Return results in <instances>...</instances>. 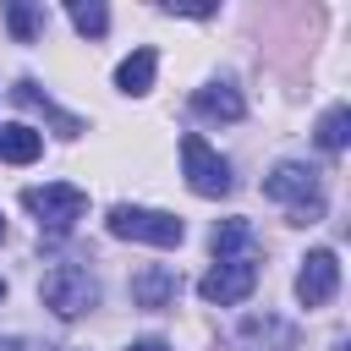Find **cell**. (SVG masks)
Segmentation results:
<instances>
[{
  "label": "cell",
  "mask_w": 351,
  "mask_h": 351,
  "mask_svg": "<svg viewBox=\"0 0 351 351\" xmlns=\"http://www.w3.org/2000/svg\"><path fill=\"white\" fill-rule=\"evenodd\" d=\"M263 197L285 203L291 208V225H318L324 219V181L307 165H274L263 176Z\"/></svg>",
  "instance_id": "obj_1"
},
{
  "label": "cell",
  "mask_w": 351,
  "mask_h": 351,
  "mask_svg": "<svg viewBox=\"0 0 351 351\" xmlns=\"http://www.w3.org/2000/svg\"><path fill=\"white\" fill-rule=\"evenodd\" d=\"M104 225H110V236H121V241H148V247H181V236H186V225H181L176 214H165V208H137V203H115Z\"/></svg>",
  "instance_id": "obj_2"
},
{
  "label": "cell",
  "mask_w": 351,
  "mask_h": 351,
  "mask_svg": "<svg viewBox=\"0 0 351 351\" xmlns=\"http://www.w3.org/2000/svg\"><path fill=\"white\" fill-rule=\"evenodd\" d=\"M38 291H44V307H49L55 318H82V313H93V302H99V280H93L82 263H55Z\"/></svg>",
  "instance_id": "obj_3"
},
{
  "label": "cell",
  "mask_w": 351,
  "mask_h": 351,
  "mask_svg": "<svg viewBox=\"0 0 351 351\" xmlns=\"http://www.w3.org/2000/svg\"><path fill=\"white\" fill-rule=\"evenodd\" d=\"M22 203L38 214V225H49V230H71L82 214H88V192L82 186H71V181H44V186H27L22 192Z\"/></svg>",
  "instance_id": "obj_4"
},
{
  "label": "cell",
  "mask_w": 351,
  "mask_h": 351,
  "mask_svg": "<svg viewBox=\"0 0 351 351\" xmlns=\"http://www.w3.org/2000/svg\"><path fill=\"white\" fill-rule=\"evenodd\" d=\"M181 170H186V186H192L197 197H225V192H230V165H225L197 132L181 137Z\"/></svg>",
  "instance_id": "obj_5"
},
{
  "label": "cell",
  "mask_w": 351,
  "mask_h": 351,
  "mask_svg": "<svg viewBox=\"0 0 351 351\" xmlns=\"http://www.w3.org/2000/svg\"><path fill=\"white\" fill-rule=\"evenodd\" d=\"M252 285H258V263H230V258H219V263L197 280V296L214 302V307H236V302L252 296Z\"/></svg>",
  "instance_id": "obj_6"
},
{
  "label": "cell",
  "mask_w": 351,
  "mask_h": 351,
  "mask_svg": "<svg viewBox=\"0 0 351 351\" xmlns=\"http://www.w3.org/2000/svg\"><path fill=\"white\" fill-rule=\"evenodd\" d=\"M335 291H340V258L329 247H313L302 258V269H296V302L324 307V302H335Z\"/></svg>",
  "instance_id": "obj_7"
},
{
  "label": "cell",
  "mask_w": 351,
  "mask_h": 351,
  "mask_svg": "<svg viewBox=\"0 0 351 351\" xmlns=\"http://www.w3.org/2000/svg\"><path fill=\"white\" fill-rule=\"evenodd\" d=\"M214 258L258 263V258H263V247H258V236H252V225H247V219H225V225L214 230Z\"/></svg>",
  "instance_id": "obj_8"
},
{
  "label": "cell",
  "mask_w": 351,
  "mask_h": 351,
  "mask_svg": "<svg viewBox=\"0 0 351 351\" xmlns=\"http://www.w3.org/2000/svg\"><path fill=\"white\" fill-rule=\"evenodd\" d=\"M176 291H181V280H176V269H143V274H132V302L137 307H170L176 302Z\"/></svg>",
  "instance_id": "obj_9"
},
{
  "label": "cell",
  "mask_w": 351,
  "mask_h": 351,
  "mask_svg": "<svg viewBox=\"0 0 351 351\" xmlns=\"http://www.w3.org/2000/svg\"><path fill=\"white\" fill-rule=\"evenodd\" d=\"M192 110L197 115H208V121H241V93L230 88V82H208V88H197L192 93Z\"/></svg>",
  "instance_id": "obj_10"
},
{
  "label": "cell",
  "mask_w": 351,
  "mask_h": 351,
  "mask_svg": "<svg viewBox=\"0 0 351 351\" xmlns=\"http://www.w3.org/2000/svg\"><path fill=\"white\" fill-rule=\"evenodd\" d=\"M38 154H44V137H38L33 126H22V121L0 126V159H5V165H33Z\"/></svg>",
  "instance_id": "obj_11"
},
{
  "label": "cell",
  "mask_w": 351,
  "mask_h": 351,
  "mask_svg": "<svg viewBox=\"0 0 351 351\" xmlns=\"http://www.w3.org/2000/svg\"><path fill=\"white\" fill-rule=\"evenodd\" d=\"M154 66H159L154 49H132V55L115 66V88H121V93H148V88H154Z\"/></svg>",
  "instance_id": "obj_12"
},
{
  "label": "cell",
  "mask_w": 351,
  "mask_h": 351,
  "mask_svg": "<svg viewBox=\"0 0 351 351\" xmlns=\"http://www.w3.org/2000/svg\"><path fill=\"white\" fill-rule=\"evenodd\" d=\"M11 93H16V104H27V110H38V115H49V121L60 126V137H77V132H82V121H77V115H60V110H55V104H49V99L38 93V82H16Z\"/></svg>",
  "instance_id": "obj_13"
},
{
  "label": "cell",
  "mask_w": 351,
  "mask_h": 351,
  "mask_svg": "<svg viewBox=\"0 0 351 351\" xmlns=\"http://www.w3.org/2000/svg\"><path fill=\"white\" fill-rule=\"evenodd\" d=\"M346 143H351V110L335 104V110H324V121H318V148H324V154H340Z\"/></svg>",
  "instance_id": "obj_14"
},
{
  "label": "cell",
  "mask_w": 351,
  "mask_h": 351,
  "mask_svg": "<svg viewBox=\"0 0 351 351\" xmlns=\"http://www.w3.org/2000/svg\"><path fill=\"white\" fill-rule=\"evenodd\" d=\"M241 335H247V340H274L280 351H291V346H296V329H291V324H280V318H247V324H241Z\"/></svg>",
  "instance_id": "obj_15"
},
{
  "label": "cell",
  "mask_w": 351,
  "mask_h": 351,
  "mask_svg": "<svg viewBox=\"0 0 351 351\" xmlns=\"http://www.w3.org/2000/svg\"><path fill=\"white\" fill-rule=\"evenodd\" d=\"M66 16H71V27H77V33H88V38H99V33L110 27V11H104V5H93V0H88V5H66Z\"/></svg>",
  "instance_id": "obj_16"
},
{
  "label": "cell",
  "mask_w": 351,
  "mask_h": 351,
  "mask_svg": "<svg viewBox=\"0 0 351 351\" xmlns=\"http://www.w3.org/2000/svg\"><path fill=\"white\" fill-rule=\"evenodd\" d=\"M38 22H44V16H38L33 5H5V27H11V33L22 38V44H33V33H38Z\"/></svg>",
  "instance_id": "obj_17"
},
{
  "label": "cell",
  "mask_w": 351,
  "mask_h": 351,
  "mask_svg": "<svg viewBox=\"0 0 351 351\" xmlns=\"http://www.w3.org/2000/svg\"><path fill=\"white\" fill-rule=\"evenodd\" d=\"M126 351H170V346H165V340H132Z\"/></svg>",
  "instance_id": "obj_18"
},
{
  "label": "cell",
  "mask_w": 351,
  "mask_h": 351,
  "mask_svg": "<svg viewBox=\"0 0 351 351\" xmlns=\"http://www.w3.org/2000/svg\"><path fill=\"white\" fill-rule=\"evenodd\" d=\"M0 351H22V346H16V340H0Z\"/></svg>",
  "instance_id": "obj_19"
},
{
  "label": "cell",
  "mask_w": 351,
  "mask_h": 351,
  "mask_svg": "<svg viewBox=\"0 0 351 351\" xmlns=\"http://www.w3.org/2000/svg\"><path fill=\"white\" fill-rule=\"evenodd\" d=\"M0 302H5V280H0Z\"/></svg>",
  "instance_id": "obj_20"
},
{
  "label": "cell",
  "mask_w": 351,
  "mask_h": 351,
  "mask_svg": "<svg viewBox=\"0 0 351 351\" xmlns=\"http://www.w3.org/2000/svg\"><path fill=\"white\" fill-rule=\"evenodd\" d=\"M0 241H5V219H0Z\"/></svg>",
  "instance_id": "obj_21"
}]
</instances>
